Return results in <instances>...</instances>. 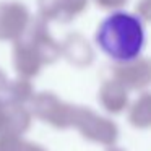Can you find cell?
<instances>
[{
    "mask_svg": "<svg viewBox=\"0 0 151 151\" xmlns=\"http://www.w3.org/2000/svg\"><path fill=\"white\" fill-rule=\"evenodd\" d=\"M96 42L109 59L120 63L133 62L141 55L146 44L145 23L132 12L115 10L101 21Z\"/></svg>",
    "mask_w": 151,
    "mask_h": 151,
    "instance_id": "obj_1",
    "label": "cell"
}]
</instances>
